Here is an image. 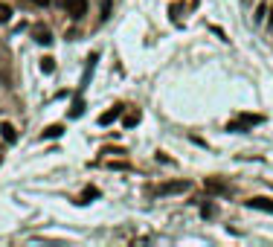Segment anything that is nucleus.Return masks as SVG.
Instances as JSON below:
<instances>
[{
  "mask_svg": "<svg viewBox=\"0 0 273 247\" xmlns=\"http://www.w3.org/2000/svg\"><path fill=\"white\" fill-rule=\"evenodd\" d=\"M259 122H262V116H256V114H244L239 122H230V125H227V131H244V128H250V125H259Z\"/></svg>",
  "mask_w": 273,
  "mask_h": 247,
  "instance_id": "nucleus-1",
  "label": "nucleus"
},
{
  "mask_svg": "<svg viewBox=\"0 0 273 247\" xmlns=\"http://www.w3.org/2000/svg\"><path fill=\"white\" fill-rule=\"evenodd\" d=\"M32 38L38 41V44H44V47H50L52 41H55L52 32H50V26H44V23H35L32 26Z\"/></svg>",
  "mask_w": 273,
  "mask_h": 247,
  "instance_id": "nucleus-2",
  "label": "nucleus"
},
{
  "mask_svg": "<svg viewBox=\"0 0 273 247\" xmlns=\"http://www.w3.org/2000/svg\"><path fill=\"white\" fill-rule=\"evenodd\" d=\"M189 189V181H171V183H163L157 189V195H177V192H186Z\"/></svg>",
  "mask_w": 273,
  "mask_h": 247,
  "instance_id": "nucleus-3",
  "label": "nucleus"
},
{
  "mask_svg": "<svg viewBox=\"0 0 273 247\" xmlns=\"http://www.w3.org/2000/svg\"><path fill=\"white\" fill-rule=\"evenodd\" d=\"M64 9L70 17H82L87 12V0H64Z\"/></svg>",
  "mask_w": 273,
  "mask_h": 247,
  "instance_id": "nucleus-4",
  "label": "nucleus"
},
{
  "mask_svg": "<svg viewBox=\"0 0 273 247\" xmlns=\"http://www.w3.org/2000/svg\"><path fill=\"white\" fill-rule=\"evenodd\" d=\"M247 207H250V210H265V213H273V201H271V198H250V201H247Z\"/></svg>",
  "mask_w": 273,
  "mask_h": 247,
  "instance_id": "nucleus-5",
  "label": "nucleus"
},
{
  "mask_svg": "<svg viewBox=\"0 0 273 247\" xmlns=\"http://www.w3.org/2000/svg\"><path fill=\"white\" fill-rule=\"evenodd\" d=\"M122 116V105H114L111 111H105L102 116H99V125H111V122H117Z\"/></svg>",
  "mask_w": 273,
  "mask_h": 247,
  "instance_id": "nucleus-6",
  "label": "nucleus"
},
{
  "mask_svg": "<svg viewBox=\"0 0 273 247\" xmlns=\"http://www.w3.org/2000/svg\"><path fill=\"white\" fill-rule=\"evenodd\" d=\"M0 137H3L6 143H15V140H17L15 125H12V122H0Z\"/></svg>",
  "mask_w": 273,
  "mask_h": 247,
  "instance_id": "nucleus-7",
  "label": "nucleus"
},
{
  "mask_svg": "<svg viewBox=\"0 0 273 247\" xmlns=\"http://www.w3.org/2000/svg\"><path fill=\"white\" fill-rule=\"evenodd\" d=\"M204 186L209 189V192H227V183H224V181H218V178H206V181H204Z\"/></svg>",
  "mask_w": 273,
  "mask_h": 247,
  "instance_id": "nucleus-8",
  "label": "nucleus"
},
{
  "mask_svg": "<svg viewBox=\"0 0 273 247\" xmlns=\"http://www.w3.org/2000/svg\"><path fill=\"white\" fill-rule=\"evenodd\" d=\"M52 70H55V58H52V55H44V58H41V73L50 76Z\"/></svg>",
  "mask_w": 273,
  "mask_h": 247,
  "instance_id": "nucleus-9",
  "label": "nucleus"
},
{
  "mask_svg": "<svg viewBox=\"0 0 273 247\" xmlns=\"http://www.w3.org/2000/svg\"><path fill=\"white\" fill-rule=\"evenodd\" d=\"M61 134H64L61 125H50V128H44V137H47V140H55V137H61Z\"/></svg>",
  "mask_w": 273,
  "mask_h": 247,
  "instance_id": "nucleus-10",
  "label": "nucleus"
},
{
  "mask_svg": "<svg viewBox=\"0 0 273 247\" xmlns=\"http://www.w3.org/2000/svg\"><path fill=\"white\" fill-rule=\"evenodd\" d=\"M9 17H12V6L0 3V23H9Z\"/></svg>",
  "mask_w": 273,
  "mask_h": 247,
  "instance_id": "nucleus-11",
  "label": "nucleus"
},
{
  "mask_svg": "<svg viewBox=\"0 0 273 247\" xmlns=\"http://www.w3.org/2000/svg\"><path fill=\"white\" fill-rule=\"evenodd\" d=\"M139 119H142V116H139V111H131V114L125 116V128H134Z\"/></svg>",
  "mask_w": 273,
  "mask_h": 247,
  "instance_id": "nucleus-12",
  "label": "nucleus"
},
{
  "mask_svg": "<svg viewBox=\"0 0 273 247\" xmlns=\"http://www.w3.org/2000/svg\"><path fill=\"white\" fill-rule=\"evenodd\" d=\"M180 12H183V9H180V3H171V6H169V15H171V20H174V23L180 20Z\"/></svg>",
  "mask_w": 273,
  "mask_h": 247,
  "instance_id": "nucleus-13",
  "label": "nucleus"
},
{
  "mask_svg": "<svg viewBox=\"0 0 273 247\" xmlns=\"http://www.w3.org/2000/svg\"><path fill=\"white\" fill-rule=\"evenodd\" d=\"M70 114H73V116H82V114H85V102H82V99H76V102H73V111H70Z\"/></svg>",
  "mask_w": 273,
  "mask_h": 247,
  "instance_id": "nucleus-14",
  "label": "nucleus"
},
{
  "mask_svg": "<svg viewBox=\"0 0 273 247\" xmlns=\"http://www.w3.org/2000/svg\"><path fill=\"white\" fill-rule=\"evenodd\" d=\"M201 215H204V218L215 215V207H212V204H204V207H201Z\"/></svg>",
  "mask_w": 273,
  "mask_h": 247,
  "instance_id": "nucleus-15",
  "label": "nucleus"
},
{
  "mask_svg": "<svg viewBox=\"0 0 273 247\" xmlns=\"http://www.w3.org/2000/svg\"><path fill=\"white\" fill-rule=\"evenodd\" d=\"M90 198H99V189H93V186L85 189V201H90Z\"/></svg>",
  "mask_w": 273,
  "mask_h": 247,
  "instance_id": "nucleus-16",
  "label": "nucleus"
},
{
  "mask_svg": "<svg viewBox=\"0 0 273 247\" xmlns=\"http://www.w3.org/2000/svg\"><path fill=\"white\" fill-rule=\"evenodd\" d=\"M32 3H38V6H47V3H50V0H32Z\"/></svg>",
  "mask_w": 273,
  "mask_h": 247,
  "instance_id": "nucleus-17",
  "label": "nucleus"
},
{
  "mask_svg": "<svg viewBox=\"0 0 273 247\" xmlns=\"http://www.w3.org/2000/svg\"><path fill=\"white\" fill-rule=\"evenodd\" d=\"M271 26H273V6H271Z\"/></svg>",
  "mask_w": 273,
  "mask_h": 247,
  "instance_id": "nucleus-18",
  "label": "nucleus"
}]
</instances>
